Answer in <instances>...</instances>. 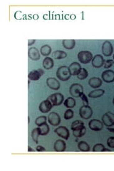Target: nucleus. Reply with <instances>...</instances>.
Segmentation results:
<instances>
[{
	"label": "nucleus",
	"instance_id": "nucleus-16",
	"mask_svg": "<svg viewBox=\"0 0 114 171\" xmlns=\"http://www.w3.org/2000/svg\"><path fill=\"white\" fill-rule=\"evenodd\" d=\"M29 58L34 61H38L40 59V52L35 47H31L28 51Z\"/></svg>",
	"mask_w": 114,
	"mask_h": 171
},
{
	"label": "nucleus",
	"instance_id": "nucleus-34",
	"mask_svg": "<svg viewBox=\"0 0 114 171\" xmlns=\"http://www.w3.org/2000/svg\"><path fill=\"white\" fill-rule=\"evenodd\" d=\"M74 113L72 109L69 108L68 109V110H66L65 111V113H64V118H65L66 120H69V119H71L74 117Z\"/></svg>",
	"mask_w": 114,
	"mask_h": 171
},
{
	"label": "nucleus",
	"instance_id": "nucleus-37",
	"mask_svg": "<svg viewBox=\"0 0 114 171\" xmlns=\"http://www.w3.org/2000/svg\"><path fill=\"white\" fill-rule=\"evenodd\" d=\"M81 100H82V102H83V104L84 106H88V98H87V96L85 95V94L83 93L82 96H81Z\"/></svg>",
	"mask_w": 114,
	"mask_h": 171
},
{
	"label": "nucleus",
	"instance_id": "nucleus-4",
	"mask_svg": "<svg viewBox=\"0 0 114 171\" xmlns=\"http://www.w3.org/2000/svg\"><path fill=\"white\" fill-rule=\"evenodd\" d=\"M79 115L83 119H89L93 116V110L89 106L83 105L79 109Z\"/></svg>",
	"mask_w": 114,
	"mask_h": 171
},
{
	"label": "nucleus",
	"instance_id": "nucleus-12",
	"mask_svg": "<svg viewBox=\"0 0 114 171\" xmlns=\"http://www.w3.org/2000/svg\"><path fill=\"white\" fill-rule=\"evenodd\" d=\"M53 106H54L52 105L51 101L48 100V99H46V100L42 101V102L40 103V105L39 106V109L41 113H49V111L51 110V108H53Z\"/></svg>",
	"mask_w": 114,
	"mask_h": 171
},
{
	"label": "nucleus",
	"instance_id": "nucleus-7",
	"mask_svg": "<svg viewBox=\"0 0 114 171\" xmlns=\"http://www.w3.org/2000/svg\"><path fill=\"white\" fill-rule=\"evenodd\" d=\"M54 132L59 136H60L61 138H64V140H68L70 137L69 131L65 126H59L58 128L54 130Z\"/></svg>",
	"mask_w": 114,
	"mask_h": 171
},
{
	"label": "nucleus",
	"instance_id": "nucleus-22",
	"mask_svg": "<svg viewBox=\"0 0 114 171\" xmlns=\"http://www.w3.org/2000/svg\"><path fill=\"white\" fill-rule=\"evenodd\" d=\"M104 93H105V91L103 89H97V90L92 91L91 92L88 93V97L92 98H99L101 96H102Z\"/></svg>",
	"mask_w": 114,
	"mask_h": 171
},
{
	"label": "nucleus",
	"instance_id": "nucleus-41",
	"mask_svg": "<svg viewBox=\"0 0 114 171\" xmlns=\"http://www.w3.org/2000/svg\"><path fill=\"white\" fill-rule=\"evenodd\" d=\"M28 151H29V152H31V151H34V150L32 149L30 146H29V147H28Z\"/></svg>",
	"mask_w": 114,
	"mask_h": 171
},
{
	"label": "nucleus",
	"instance_id": "nucleus-14",
	"mask_svg": "<svg viewBox=\"0 0 114 171\" xmlns=\"http://www.w3.org/2000/svg\"><path fill=\"white\" fill-rule=\"evenodd\" d=\"M104 62H105V60H104L103 57L100 55V54H97L95 56L93 57L92 61H91V64H92V66L94 68L99 69L104 65Z\"/></svg>",
	"mask_w": 114,
	"mask_h": 171
},
{
	"label": "nucleus",
	"instance_id": "nucleus-2",
	"mask_svg": "<svg viewBox=\"0 0 114 171\" xmlns=\"http://www.w3.org/2000/svg\"><path fill=\"white\" fill-rule=\"evenodd\" d=\"M93 54L91 51H81L78 54V59L80 63L86 64L90 63L93 59Z\"/></svg>",
	"mask_w": 114,
	"mask_h": 171
},
{
	"label": "nucleus",
	"instance_id": "nucleus-23",
	"mask_svg": "<svg viewBox=\"0 0 114 171\" xmlns=\"http://www.w3.org/2000/svg\"><path fill=\"white\" fill-rule=\"evenodd\" d=\"M78 148L82 152H88L91 150V148L87 143L85 141H79L78 143Z\"/></svg>",
	"mask_w": 114,
	"mask_h": 171
},
{
	"label": "nucleus",
	"instance_id": "nucleus-38",
	"mask_svg": "<svg viewBox=\"0 0 114 171\" xmlns=\"http://www.w3.org/2000/svg\"><path fill=\"white\" fill-rule=\"evenodd\" d=\"M36 150L38 151V152H44V151H46V149L41 145H38L36 148Z\"/></svg>",
	"mask_w": 114,
	"mask_h": 171
},
{
	"label": "nucleus",
	"instance_id": "nucleus-3",
	"mask_svg": "<svg viewBox=\"0 0 114 171\" xmlns=\"http://www.w3.org/2000/svg\"><path fill=\"white\" fill-rule=\"evenodd\" d=\"M69 93L74 98H79L83 93V86L79 83H74L69 88Z\"/></svg>",
	"mask_w": 114,
	"mask_h": 171
},
{
	"label": "nucleus",
	"instance_id": "nucleus-42",
	"mask_svg": "<svg viewBox=\"0 0 114 171\" xmlns=\"http://www.w3.org/2000/svg\"><path fill=\"white\" fill-rule=\"evenodd\" d=\"M113 104L114 105V97H113Z\"/></svg>",
	"mask_w": 114,
	"mask_h": 171
},
{
	"label": "nucleus",
	"instance_id": "nucleus-40",
	"mask_svg": "<svg viewBox=\"0 0 114 171\" xmlns=\"http://www.w3.org/2000/svg\"><path fill=\"white\" fill-rule=\"evenodd\" d=\"M107 130H108V131H110V132L114 133V128H109V127H107Z\"/></svg>",
	"mask_w": 114,
	"mask_h": 171
},
{
	"label": "nucleus",
	"instance_id": "nucleus-20",
	"mask_svg": "<svg viewBox=\"0 0 114 171\" xmlns=\"http://www.w3.org/2000/svg\"><path fill=\"white\" fill-rule=\"evenodd\" d=\"M62 45L66 49H73L76 46V41L74 39H64L62 41Z\"/></svg>",
	"mask_w": 114,
	"mask_h": 171
},
{
	"label": "nucleus",
	"instance_id": "nucleus-39",
	"mask_svg": "<svg viewBox=\"0 0 114 171\" xmlns=\"http://www.w3.org/2000/svg\"><path fill=\"white\" fill-rule=\"evenodd\" d=\"M36 40H34V39H30V40L28 41V45L29 46H31L32 44H34V43H35Z\"/></svg>",
	"mask_w": 114,
	"mask_h": 171
},
{
	"label": "nucleus",
	"instance_id": "nucleus-9",
	"mask_svg": "<svg viewBox=\"0 0 114 171\" xmlns=\"http://www.w3.org/2000/svg\"><path fill=\"white\" fill-rule=\"evenodd\" d=\"M88 127L91 130L94 131H100L103 129V123L97 119L91 120L88 123Z\"/></svg>",
	"mask_w": 114,
	"mask_h": 171
},
{
	"label": "nucleus",
	"instance_id": "nucleus-1",
	"mask_svg": "<svg viewBox=\"0 0 114 171\" xmlns=\"http://www.w3.org/2000/svg\"><path fill=\"white\" fill-rule=\"evenodd\" d=\"M56 75L59 80L62 81H68L71 78V76H72L70 72V70H69V68L66 66H60L57 69Z\"/></svg>",
	"mask_w": 114,
	"mask_h": 171
},
{
	"label": "nucleus",
	"instance_id": "nucleus-6",
	"mask_svg": "<svg viewBox=\"0 0 114 171\" xmlns=\"http://www.w3.org/2000/svg\"><path fill=\"white\" fill-rule=\"evenodd\" d=\"M102 122L106 127H111L114 126V114L110 111L106 113L102 116Z\"/></svg>",
	"mask_w": 114,
	"mask_h": 171
},
{
	"label": "nucleus",
	"instance_id": "nucleus-31",
	"mask_svg": "<svg viewBox=\"0 0 114 171\" xmlns=\"http://www.w3.org/2000/svg\"><path fill=\"white\" fill-rule=\"evenodd\" d=\"M86 128H85V126L83 127L82 128L78 130H76V131H73V135H74V137L76 138H81L83 136L86 134Z\"/></svg>",
	"mask_w": 114,
	"mask_h": 171
},
{
	"label": "nucleus",
	"instance_id": "nucleus-13",
	"mask_svg": "<svg viewBox=\"0 0 114 171\" xmlns=\"http://www.w3.org/2000/svg\"><path fill=\"white\" fill-rule=\"evenodd\" d=\"M44 74V71L42 69H38L36 70H33L29 72L28 78L30 81H37L39 80L41 76Z\"/></svg>",
	"mask_w": 114,
	"mask_h": 171
},
{
	"label": "nucleus",
	"instance_id": "nucleus-5",
	"mask_svg": "<svg viewBox=\"0 0 114 171\" xmlns=\"http://www.w3.org/2000/svg\"><path fill=\"white\" fill-rule=\"evenodd\" d=\"M64 98V97L63 94H61L60 93H55L51 94L50 96H49L47 99L51 101L52 105L57 106H60L63 103Z\"/></svg>",
	"mask_w": 114,
	"mask_h": 171
},
{
	"label": "nucleus",
	"instance_id": "nucleus-30",
	"mask_svg": "<svg viewBox=\"0 0 114 171\" xmlns=\"http://www.w3.org/2000/svg\"><path fill=\"white\" fill-rule=\"evenodd\" d=\"M49 131H50V128H49V126L47 123H44V124L39 127V133H40V135H47L49 133Z\"/></svg>",
	"mask_w": 114,
	"mask_h": 171
},
{
	"label": "nucleus",
	"instance_id": "nucleus-21",
	"mask_svg": "<svg viewBox=\"0 0 114 171\" xmlns=\"http://www.w3.org/2000/svg\"><path fill=\"white\" fill-rule=\"evenodd\" d=\"M54 60L50 57H46L43 61V66L46 70H49L54 67Z\"/></svg>",
	"mask_w": 114,
	"mask_h": 171
},
{
	"label": "nucleus",
	"instance_id": "nucleus-35",
	"mask_svg": "<svg viewBox=\"0 0 114 171\" xmlns=\"http://www.w3.org/2000/svg\"><path fill=\"white\" fill-rule=\"evenodd\" d=\"M113 64H114L113 60H112V59H108V60L105 61L103 66L105 69H109L113 65Z\"/></svg>",
	"mask_w": 114,
	"mask_h": 171
},
{
	"label": "nucleus",
	"instance_id": "nucleus-26",
	"mask_svg": "<svg viewBox=\"0 0 114 171\" xmlns=\"http://www.w3.org/2000/svg\"><path fill=\"white\" fill-rule=\"evenodd\" d=\"M64 104L66 108H74V106H76V101L74 98L69 97V98L66 99L65 101H64Z\"/></svg>",
	"mask_w": 114,
	"mask_h": 171
},
{
	"label": "nucleus",
	"instance_id": "nucleus-33",
	"mask_svg": "<svg viewBox=\"0 0 114 171\" xmlns=\"http://www.w3.org/2000/svg\"><path fill=\"white\" fill-rule=\"evenodd\" d=\"M88 76V73L87 70H86V69L82 68L81 71H80V73L77 75V78L78 79H80V80H83V79L87 78Z\"/></svg>",
	"mask_w": 114,
	"mask_h": 171
},
{
	"label": "nucleus",
	"instance_id": "nucleus-32",
	"mask_svg": "<svg viewBox=\"0 0 114 171\" xmlns=\"http://www.w3.org/2000/svg\"><path fill=\"white\" fill-rule=\"evenodd\" d=\"M46 120L47 118L46 116H39L35 120V124L38 126V127H40L41 126H42L44 123H46Z\"/></svg>",
	"mask_w": 114,
	"mask_h": 171
},
{
	"label": "nucleus",
	"instance_id": "nucleus-29",
	"mask_svg": "<svg viewBox=\"0 0 114 171\" xmlns=\"http://www.w3.org/2000/svg\"><path fill=\"white\" fill-rule=\"evenodd\" d=\"M93 152H105V151H108V152H111V150L109 149H106V148L104 147L103 144H101V143H98V144H96L93 147Z\"/></svg>",
	"mask_w": 114,
	"mask_h": 171
},
{
	"label": "nucleus",
	"instance_id": "nucleus-15",
	"mask_svg": "<svg viewBox=\"0 0 114 171\" xmlns=\"http://www.w3.org/2000/svg\"><path fill=\"white\" fill-rule=\"evenodd\" d=\"M46 84L49 88L57 91L60 88V83L55 78H48L46 79Z\"/></svg>",
	"mask_w": 114,
	"mask_h": 171
},
{
	"label": "nucleus",
	"instance_id": "nucleus-43",
	"mask_svg": "<svg viewBox=\"0 0 114 171\" xmlns=\"http://www.w3.org/2000/svg\"><path fill=\"white\" fill-rule=\"evenodd\" d=\"M113 60H114V54H113Z\"/></svg>",
	"mask_w": 114,
	"mask_h": 171
},
{
	"label": "nucleus",
	"instance_id": "nucleus-18",
	"mask_svg": "<svg viewBox=\"0 0 114 171\" xmlns=\"http://www.w3.org/2000/svg\"><path fill=\"white\" fill-rule=\"evenodd\" d=\"M66 143L64 142L63 140L59 139L57 140L55 143H54V150L56 152H64L66 150Z\"/></svg>",
	"mask_w": 114,
	"mask_h": 171
},
{
	"label": "nucleus",
	"instance_id": "nucleus-11",
	"mask_svg": "<svg viewBox=\"0 0 114 171\" xmlns=\"http://www.w3.org/2000/svg\"><path fill=\"white\" fill-rule=\"evenodd\" d=\"M102 80L106 83H112L114 81V71L113 70H106L101 74Z\"/></svg>",
	"mask_w": 114,
	"mask_h": 171
},
{
	"label": "nucleus",
	"instance_id": "nucleus-36",
	"mask_svg": "<svg viewBox=\"0 0 114 171\" xmlns=\"http://www.w3.org/2000/svg\"><path fill=\"white\" fill-rule=\"evenodd\" d=\"M107 144H108L109 148H114V137L111 136V137H109L108 138Z\"/></svg>",
	"mask_w": 114,
	"mask_h": 171
},
{
	"label": "nucleus",
	"instance_id": "nucleus-27",
	"mask_svg": "<svg viewBox=\"0 0 114 171\" xmlns=\"http://www.w3.org/2000/svg\"><path fill=\"white\" fill-rule=\"evenodd\" d=\"M83 127H84V123L81 121H74V122L71 123V128L72 131L81 129V128H82Z\"/></svg>",
	"mask_w": 114,
	"mask_h": 171
},
{
	"label": "nucleus",
	"instance_id": "nucleus-8",
	"mask_svg": "<svg viewBox=\"0 0 114 171\" xmlns=\"http://www.w3.org/2000/svg\"><path fill=\"white\" fill-rule=\"evenodd\" d=\"M48 121L49 124L53 126H57L60 124L61 118L56 112H51L48 116Z\"/></svg>",
	"mask_w": 114,
	"mask_h": 171
},
{
	"label": "nucleus",
	"instance_id": "nucleus-10",
	"mask_svg": "<svg viewBox=\"0 0 114 171\" xmlns=\"http://www.w3.org/2000/svg\"><path fill=\"white\" fill-rule=\"evenodd\" d=\"M113 48L110 41H105L102 44V53L104 56H110L112 55Z\"/></svg>",
	"mask_w": 114,
	"mask_h": 171
},
{
	"label": "nucleus",
	"instance_id": "nucleus-25",
	"mask_svg": "<svg viewBox=\"0 0 114 171\" xmlns=\"http://www.w3.org/2000/svg\"><path fill=\"white\" fill-rule=\"evenodd\" d=\"M40 53L44 56H48L51 53V47L47 44L42 46L40 49Z\"/></svg>",
	"mask_w": 114,
	"mask_h": 171
},
{
	"label": "nucleus",
	"instance_id": "nucleus-17",
	"mask_svg": "<svg viewBox=\"0 0 114 171\" xmlns=\"http://www.w3.org/2000/svg\"><path fill=\"white\" fill-rule=\"evenodd\" d=\"M69 70H70L71 75L73 76H77L78 74L80 73L81 69H82L80 64H78L77 62L71 63L70 64V66H69Z\"/></svg>",
	"mask_w": 114,
	"mask_h": 171
},
{
	"label": "nucleus",
	"instance_id": "nucleus-19",
	"mask_svg": "<svg viewBox=\"0 0 114 171\" xmlns=\"http://www.w3.org/2000/svg\"><path fill=\"white\" fill-rule=\"evenodd\" d=\"M88 84L91 88H98L102 85V80L97 77H92L88 80Z\"/></svg>",
	"mask_w": 114,
	"mask_h": 171
},
{
	"label": "nucleus",
	"instance_id": "nucleus-24",
	"mask_svg": "<svg viewBox=\"0 0 114 171\" xmlns=\"http://www.w3.org/2000/svg\"><path fill=\"white\" fill-rule=\"evenodd\" d=\"M52 56L55 59H64L67 56V54L63 51H55L52 54Z\"/></svg>",
	"mask_w": 114,
	"mask_h": 171
},
{
	"label": "nucleus",
	"instance_id": "nucleus-28",
	"mask_svg": "<svg viewBox=\"0 0 114 171\" xmlns=\"http://www.w3.org/2000/svg\"><path fill=\"white\" fill-rule=\"evenodd\" d=\"M40 135V133H39V127L34 128V129L32 130L31 131V137L32 139L34 141L35 143H39V137Z\"/></svg>",
	"mask_w": 114,
	"mask_h": 171
}]
</instances>
